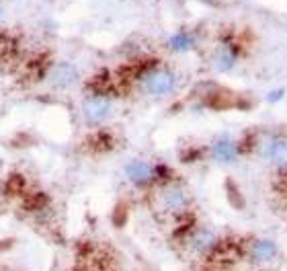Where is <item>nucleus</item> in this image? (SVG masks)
I'll list each match as a JSON object with an SVG mask.
<instances>
[{
  "instance_id": "nucleus-1",
  "label": "nucleus",
  "mask_w": 287,
  "mask_h": 271,
  "mask_svg": "<svg viewBox=\"0 0 287 271\" xmlns=\"http://www.w3.org/2000/svg\"><path fill=\"white\" fill-rule=\"evenodd\" d=\"M133 72H135L133 82L139 88V92L146 96L164 99L178 88V74L156 57L139 62Z\"/></svg>"
},
{
  "instance_id": "nucleus-2",
  "label": "nucleus",
  "mask_w": 287,
  "mask_h": 271,
  "mask_svg": "<svg viewBox=\"0 0 287 271\" xmlns=\"http://www.w3.org/2000/svg\"><path fill=\"white\" fill-rule=\"evenodd\" d=\"M250 35H252L250 31H240L234 27L219 31L215 45L209 53V66L219 74L232 72L246 55L250 45Z\"/></svg>"
},
{
  "instance_id": "nucleus-3",
  "label": "nucleus",
  "mask_w": 287,
  "mask_h": 271,
  "mask_svg": "<svg viewBox=\"0 0 287 271\" xmlns=\"http://www.w3.org/2000/svg\"><path fill=\"white\" fill-rule=\"evenodd\" d=\"M80 109H82V117L88 125H100L113 115L115 103H113V96L109 90H105L102 86H94L82 99Z\"/></svg>"
},
{
  "instance_id": "nucleus-4",
  "label": "nucleus",
  "mask_w": 287,
  "mask_h": 271,
  "mask_svg": "<svg viewBox=\"0 0 287 271\" xmlns=\"http://www.w3.org/2000/svg\"><path fill=\"white\" fill-rule=\"evenodd\" d=\"M125 177L129 183H133L135 187H150L154 183H164L170 181V170L166 164H154L150 160L144 158H133L125 164Z\"/></svg>"
},
{
  "instance_id": "nucleus-5",
  "label": "nucleus",
  "mask_w": 287,
  "mask_h": 271,
  "mask_svg": "<svg viewBox=\"0 0 287 271\" xmlns=\"http://www.w3.org/2000/svg\"><path fill=\"white\" fill-rule=\"evenodd\" d=\"M156 199H158L160 207L166 214H174V216L182 214L189 207V201H191L187 189L180 183H176V181H164V183H160Z\"/></svg>"
},
{
  "instance_id": "nucleus-6",
  "label": "nucleus",
  "mask_w": 287,
  "mask_h": 271,
  "mask_svg": "<svg viewBox=\"0 0 287 271\" xmlns=\"http://www.w3.org/2000/svg\"><path fill=\"white\" fill-rule=\"evenodd\" d=\"M256 152L279 170L287 172V138L277 133H266L258 140Z\"/></svg>"
},
{
  "instance_id": "nucleus-7",
  "label": "nucleus",
  "mask_w": 287,
  "mask_h": 271,
  "mask_svg": "<svg viewBox=\"0 0 287 271\" xmlns=\"http://www.w3.org/2000/svg\"><path fill=\"white\" fill-rule=\"evenodd\" d=\"M45 78H47V84L51 88H61L64 90V88H72L74 84H78L80 70L72 62H55L47 68Z\"/></svg>"
},
{
  "instance_id": "nucleus-8",
  "label": "nucleus",
  "mask_w": 287,
  "mask_h": 271,
  "mask_svg": "<svg viewBox=\"0 0 287 271\" xmlns=\"http://www.w3.org/2000/svg\"><path fill=\"white\" fill-rule=\"evenodd\" d=\"M207 152H209V156H211L213 162H217V164H230V162H234L242 154V146L236 140L223 136V138L213 140V144L207 148Z\"/></svg>"
},
{
  "instance_id": "nucleus-9",
  "label": "nucleus",
  "mask_w": 287,
  "mask_h": 271,
  "mask_svg": "<svg viewBox=\"0 0 287 271\" xmlns=\"http://www.w3.org/2000/svg\"><path fill=\"white\" fill-rule=\"evenodd\" d=\"M199 45V33L193 29H178L166 39V47L172 53H189Z\"/></svg>"
},
{
  "instance_id": "nucleus-10",
  "label": "nucleus",
  "mask_w": 287,
  "mask_h": 271,
  "mask_svg": "<svg viewBox=\"0 0 287 271\" xmlns=\"http://www.w3.org/2000/svg\"><path fill=\"white\" fill-rule=\"evenodd\" d=\"M279 255V246L269 238H254L248 244V257L252 263H271Z\"/></svg>"
},
{
  "instance_id": "nucleus-11",
  "label": "nucleus",
  "mask_w": 287,
  "mask_h": 271,
  "mask_svg": "<svg viewBox=\"0 0 287 271\" xmlns=\"http://www.w3.org/2000/svg\"><path fill=\"white\" fill-rule=\"evenodd\" d=\"M189 244L195 253H211L217 246V236L209 228H195L189 236Z\"/></svg>"
},
{
  "instance_id": "nucleus-12",
  "label": "nucleus",
  "mask_w": 287,
  "mask_h": 271,
  "mask_svg": "<svg viewBox=\"0 0 287 271\" xmlns=\"http://www.w3.org/2000/svg\"><path fill=\"white\" fill-rule=\"evenodd\" d=\"M281 96H283V90H273V92H269V94H266V99H269L271 103H277Z\"/></svg>"
},
{
  "instance_id": "nucleus-13",
  "label": "nucleus",
  "mask_w": 287,
  "mask_h": 271,
  "mask_svg": "<svg viewBox=\"0 0 287 271\" xmlns=\"http://www.w3.org/2000/svg\"><path fill=\"white\" fill-rule=\"evenodd\" d=\"M2 14H4V10H2V6H0V18H2Z\"/></svg>"
}]
</instances>
